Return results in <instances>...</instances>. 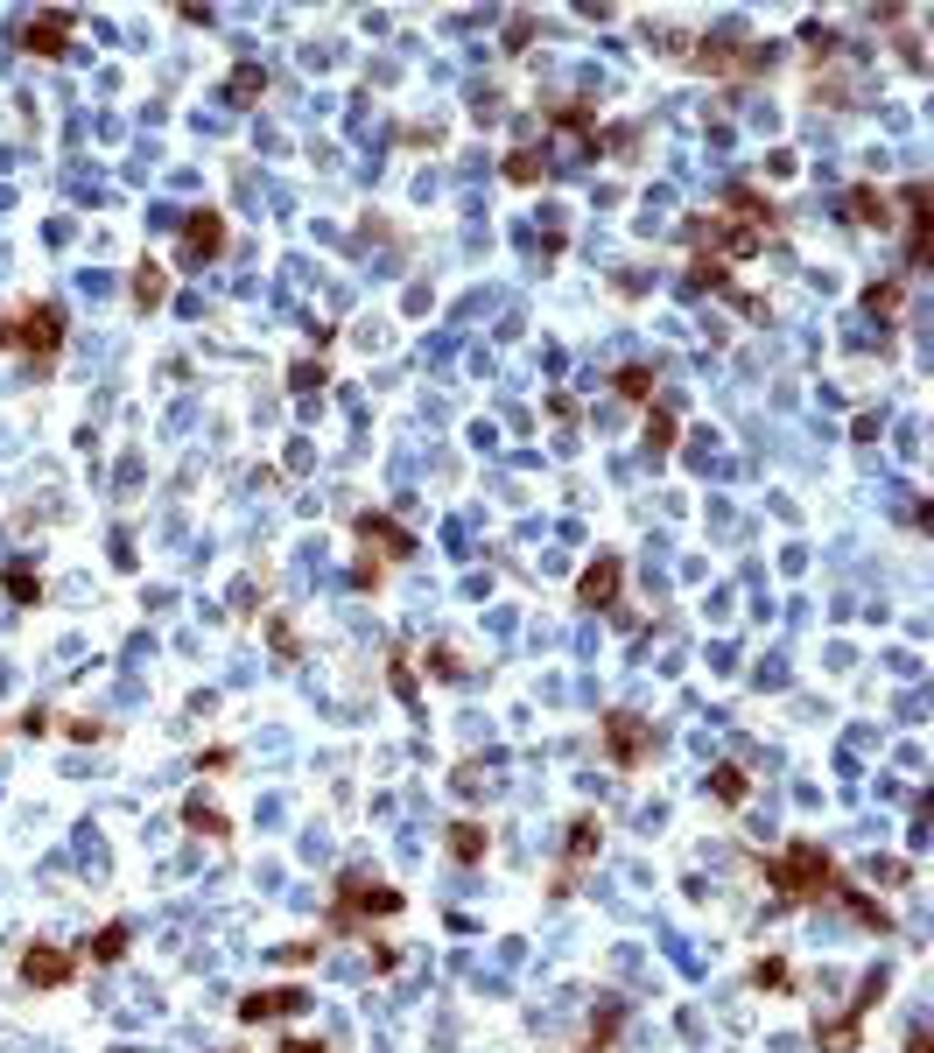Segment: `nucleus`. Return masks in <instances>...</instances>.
Returning <instances> with one entry per match:
<instances>
[{
    "label": "nucleus",
    "instance_id": "5",
    "mask_svg": "<svg viewBox=\"0 0 934 1053\" xmlns=\"http://www.w3.org/2000/svg\"><path fill=\"white\" fill-rule=\"evenodd\" d=\"M717 794H724V801H745V780H738V773L724 766V773H717Z\"/></svg>",
    "mask_w": 934,
    "mask_h": 1053
},
{
    "label": "nucleus",
    "instance_id": "1",
    "mask_svg": "<svg viewBox=\"0 0 934 1053\" xmlns=\"http://www.w3.org/2000/svg\"><path fill=\"white\" fill-rule=\"evenodd\" d=\"M22 344H29V351H36V344L50 351V344H57V309H29V316H22Z\"/></svg>",
    "mask_w": 934,
    "mask_h": 1053
},
{
    "label": "nucleus",
    "instance_id": "4",
    "mask_svg": "<svg viewBox=\"0 0 934 1053\" xmlns=\"http://www.w3.org/2000/svg\"><path fill=\"white\" fill-rule=\"evenodd\" d=\"M225 232H218V218H204V225H190V253H211Z\"/></svg>",
    "mask_w": 934,
    "mask_h": 1053
},
{
    "label": "nucleus",
    "instance_id": "2",
    "mask_svg": "<svg viewBox=\"0 0 934 1053\" xmlns=\"http://www.w3.org/2000/svg\"><path fill=\"white\" fill-rule=\"evenodd\" d=\"M22 976H29V983H64V976H71V962H64V955H29V962H22Z\"/></svg>",
    "mask_w": 934,
    "mask_h": 1053
},
{
    "label": "nucleus",
    "instance_id": "3",
    "mask_svg": "<svg viewBox=\"0 0 934 1053\" xmlns=\"http://www.w3.org/2000/svg\"><path fill=\"white\" fill-rule=\"evenodd\" d=\"M611 583H618V569H611V562H604V569H590V576H583V597H590V604H597V597H611Z\"/></svg>",
    "mask_w": 934,
    "mask_h": 1053
},
{
    "label": "nucleus",
    "instance_id": "6",
    "mask_svg": "<svg viewBox=\"0 0 934 1053\" xmlns=\"http://www.w3.org/2000/svg\"><path fill=\"white\" fill-rule=\"evenodd\" d=\"M288 1053H317V1046H302V1039H295V1046H288Z\"/></svg>",
    "mask_w": 934,
    "mask_h": 1053
}]
</instances>
